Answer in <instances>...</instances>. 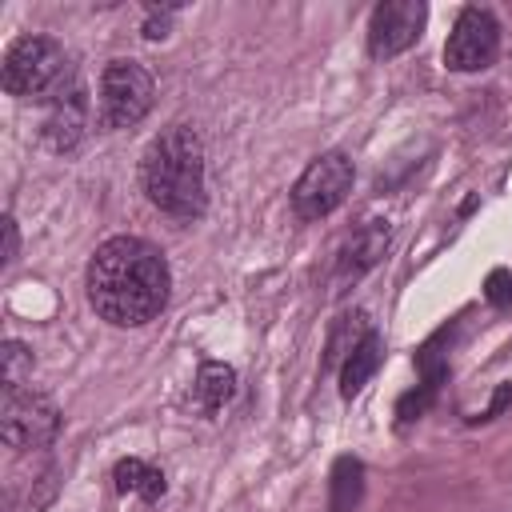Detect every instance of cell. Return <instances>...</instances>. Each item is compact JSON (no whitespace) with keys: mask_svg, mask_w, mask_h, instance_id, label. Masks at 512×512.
<instances>
[{"mask_svg":"<svg viewBox=\"0 0 512 512\" xmlns=\"http://www.w3.org/2000/svg\"><path fill=\"white\" fill-rule=\"evenodd\" d=\"M88 304L116 328H140L168 304L172 272L156 244L140 236H112L88 260Z\"/></svg>","mask_w":512,"mask_h":512,"instance_id":"1","label":"cell"},{"mask_svg":"<svg viewBox=\"0 0 512 512\" xmlns=\"http://www.w3.org/2000/svg\"><path fill=\"white\" fill-rule=\"evenodd\" d=\"M140 184L164 216L200 220L208 208V192H204V144L196 128L168 124L160 136H152L140 160Z\"/></svg>","mask_w":512,"mask_h":512,"instance_id":"2","label":"cell"},{"mask_svg":"<svg viewBox=\"0 0 512 512\" xmlns=\"http://www.w3.org/2000/svg\"><path fill=\"white\" fill-rule=\"evenodd\" d=\"M0 84H4V92L16 96V100L52 104V100L68 96L72 88H80V72H76V64L68 60L64 44H56L52 36H20V40L4 52Z\"/></svg>","mask_w":512,"mask_h":512,"instance_id":"3","label":"cell"},{"mask_svg":"<svg viewBox=\"0 0 512 512\" xmlns=\"http://www.w3.org/2000/svg\"><path fill=\"white\" fill-rule=\"evenodd\" d=\"M156 84L136 60H108L100 72V120L108 128H132L152 112Z\"/></svg>","mask_w":512,"mask_h":512,"instance_id":"4","label":"cell"},{"mask_svg":"<svg viewBox=\"0 0 512 512\" xmlns=\"http://www.w3.org/2000/svg\"><path fill=\"white\" fill-rule=\"evenodd\" d=\"M60 432V408L32 388H4L0 396V440L8 448H48Z\"/></svg>","mask_w":512,"mask_h":512,"instance_id":"5","label":"cell"},{"mask_svg":"<svg viewBox=\"0 0 512 512\" xmlns=\"http://www.w3.org/2000/svg\"><path fill=\"white\" fill-rule=\"evenodd\" d=\"M352 176L356 172H352V160L344 152L316 156L300 172V180L292 184V212L300 220H320V216L336 212L348 200V192H352Z\"/></svg>","mask_w":512,"mask_h":512,"instance_id":"6","label":"cell"},{"mask_svg":"<svg viewBox=\"0 0 512 512\" xmlns=\"http://www.w3.org/2000/svg\"><path fill=\"white\" fill-rule=\"evenodd\" d=\"M500 56V24L488 8H464L448 32L444 64L452 72H484Z\"/></svg>","mask_w":512,"mask_h":512,"instance_id":"7","label":"cell"},{"mask_svg":"<svg viewBox=\"0 0 512 512\" xmlns=\"http://www.w3.org/2000/svg\"><path fill=\"white\" fill-rule=\"evenodd\" d=\"M424 20H428V8L420 0H384V4H376L372 20H368V56L388 60V56L408 52L420 40Z\"/></svg>","mask_w":512,"mask_h":512,"instance_id":"8","label":"cell"},{"mask_svg":"<svg viewBox=\"0 0 512 512\" xmlns=\"http://www.w3.org/2000/svg\"><path fill=\"white\" fill-rule=\"evenodd\" d=\"M388 236H392L388 220H380V216L360 220V224L352 228V236L344 240L340 256H336V276H340V280H348V276L356 280V276H364L368 268H376L380 256L388 252Z\"/></svg>","mask_w":512,"mask_h":512,"instance_id":"9","label":"cell"},{"mask_svg":"<svg viewBox=\"0 0 512 512\" xmlns=\"http://www.w3.org/2000/svg\"><path fill=\"white\" fill-rule=\"evenodd\" d=\"M84 128H88V92H84V84H80V88H72L68 96H60V100L48 104V116H44L40 136H44V144H48L52 152H72V148L80 144Z\"/></svg>","mask_w":512,"mask_h":512,"instance_id":"10","label":"cell"},{"mask_svg":"<svg viewBox=\"0 0 512 512\" xmlns=\"http://www.w3.org/2000/svg\"><path fill=\"white\" fill-rule=\"evenodd\" d=\"M372 336V324H368V312L364 308H352V312H340L332 332H328V344H324V368H344V360Z\"/></svg>","mask_w":512,"mask_h":512,"instance_id":"11","label":"cell"},{"mask_svg":"<svg viewBox=\"0 0 512 512\" xmlns=\"http://www.w3.org/2000/svg\"><path fill=\"white\" fill-rule=\"evenodd\" d=\"M112 484H116V492H124V496H140V500H148V504H156L160 496H164V472L160 468H152V464H144V460H136V456H124V460H116V468H112Z\"/></svg>","mask_w":512,"mask_h":512,"instance_id":"12","label":"cell"},{"mask_svg":"<svg viewBox=\"0 0 512 512\" xmlns=\"http://www.w3.org/2000/svg\"><path fill=\"white\" fill-rule=\"evenodd\" d=\"M232 392H236V372L228 364H216V360L200 364L196 384H192V396H196V408L204 416H216L232 400Z\"/></svg>","mask_w":512,"mask_h":512,"instance_id":"13","label":"cell"},{"mask_svg":"<svg viewBox=\"0 0 512 512\" xmlns=\"http://www.w3.org/2000/svg\"><path fill=\"white\" fill-rule=\"evenodd\" d=\"M380 360H384V340L372 332V336L344 360V368H340V396L352 400V396L372 380V372L380 368Z\"/></svg>","mask_w":512,"mask_h":512,"instance_id":"14","label":"cell"},{"mask_svg":"<svg viewBox=\"0 0 512 512\" xmlns=\"http://www.w3.org/2000/svg\"><path fill=\"white\" fill-rule=\"evenodd\" d=\"M364 496V464L356 456H340L332 464V500L328 508L332 512H352Z\"/></svg>","mask_w":512,"mask_h":512,"instance_id":"15","label":"cell"},{"mask_svg":"<svg viewBox=\"0 0 512 512\" xmlns=\"http://www.w3.org/2000/svg\"><path fill=\"white\" fill-rule=\"evenodd\" d=\"M0 360H4V388H24V380L32 376V352H28V344L4 340Z\"/></svg>","mask_w":512,"mask_h":512,"instance_id":"16","label":"cell"},{"mask_svg":"<svg viewBox=\"0 0 512 512\" xmlns=\"http://www.w3.org/2000/svg\"><path fill=\"white\" fill-rule=\"evenodd\" d=\"M484 300L492 308H508L512 304V272L508 268H492L484 280Z\"/></svg>","mask_w":512,"mask_h":512,"instance_id":"17","label":"cell"},{"mask_svg":"<svg viewBox=\"0 0 512 512\" xmlns=\"http://www.w3.org/2000/svg\"><path fill=\"white\" fill-rule=\"evenodd\" d=\"M16 252H20V232H16V220L4 216V256H0V264L8 268L16 260Z\"/></svg>","mask_w":512,"mask_h":512,"instance_id":"18","label":"cell"},{"mask_svg":"<svg viewBox=\"0 0 512 512\" xmlns=\"http://www.w3.org/2000/svg\"><path fill=\"white\" fill-rule=\"evenodd\" d=\"M172 12H176V8H168V12L160 16V12L152 8V20L144 24V36H148V40H164V36H168V20H172Z\"/></svg>","mask_w":512,"mask_h":512,"instance_id":"19","label":"cell"}]
</instances>
